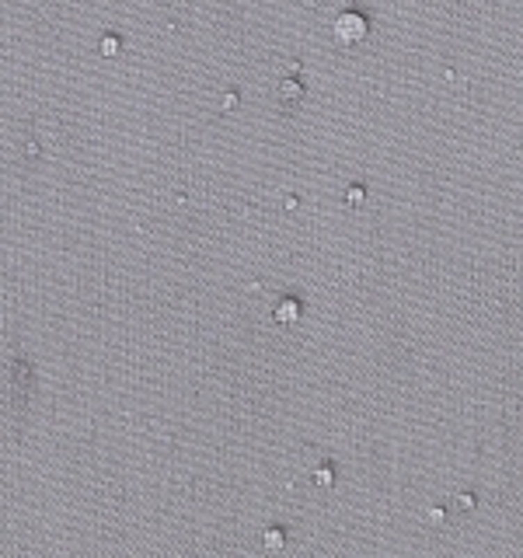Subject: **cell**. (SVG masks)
<instances>
[{
    "mask_svg": "<svg viewBox=\"0 0 523 558\" xmlns=\"http://www.w3.org/2000/svg\"><path fill=\"white\" fill-rule=\"evenodd\" d=\"M304 98V88L297 81H283L280 84V102H300Z\"/></svg>",
    "mask_w": 523,
    "mask_h": 558,
    "instance_id": "3",
    "label": "cell"
},
{
    "mask_svg": "<svg viewBox=\"0 0 523 558\" xmlns=\"http://www.w3.org/2000/svg\"><path fill=\"white\" fill-rule=\"evenodd\" d=\"M367 18L363 15H356V11H346V15H339L335 18V39L342 42V46H356V42H363L367 39Z\"/></svg>",
    "mask_w": 523,
    "mask_h": 558,
    "instance_id": "1",
    "label": "cell"
},
{
    "mask_svg": "<svg viewBox=\"0 0 523 558\" xmlns=\"http://www.w3.org/2000/svg\"><path fill=\"white\" fill-rule=\"evenodd\" d=\"M102 53H105V56H115V53H119V39H102Z\"/></svg>",
    "mask_w": 523,
    "mask_h": 558,
    "instance_id": "5",
    "label": "cell"
},
{
    "mask_svg": "<svg viewBox=\"0 0 523 558\" xmlns=\"http://www.w3.org/2000/svg\"><path fill=\"white\" fill-rule=\"evenodd\" d=\"M262 541H266V548H269V551H276V548H283V530H276V527H273V530H266V537H262Z\"/></svg>",
    "mask_w": 523,
    "mask_h": 558,
    "instance_id": "4",
    "label": "cell"
},
{
    "mask_svg": "<svg viewBox=\"0 0 523 558\" xmlns=\"http://www.w3.org/2000/svg\"><path fill=\"white\" fill-rule=\"evenodd\" d=\"M471 506H474L471 495H460V499H457V509H471Z\"/></svg>",
    "mask_w": 523,
    "mask_h": 558,
    "instance_id": "8",
    "label": "cell"
},
{
    "mask_svg": "<svg viewBox=\"0 0 523 558\" xmlns=\"http://www.w3.org/2000/svg\"><path fill=\"white\" fill-rule=\"evenodd\" d=\"M363 199H367V192H363L360 185H353V189H349V202H353V206H360Z\"/></svg>",
    "mask_w": 523,
    "mask_h": 558,
    "instance_id": "6",
    "label": "cell"
},
{
    "mask_svg": "<svg viewBox=\"0 0 523 558\" xmlns=\"http://www.w3.org/2000/svg\"><path fill=\"white\" fill-rule=\"evenodd\" d=\"M300 318V304L297 301H283L280 308H276V321H283V325H293Z\"/></svg>",
    "mask_w": 523,
    "mask_h": 558,
    "instance_id": "2",
    "label": "cell"
},
{
    "mask_svg": "<svg viewBox=\"0 0 523 558\" xmlns=\"http://www.w3.org/2000/svg\"><path fill=\"white\" fill-rule=\"evenodd\" d=\"M314 481H318V485H332V471H328V468H318Z\"/></svg>",
    "mask_w": 523,
    "mask_h": 558,
    "instance_id": "7",
    "label": "cell"
}]
</instances>
